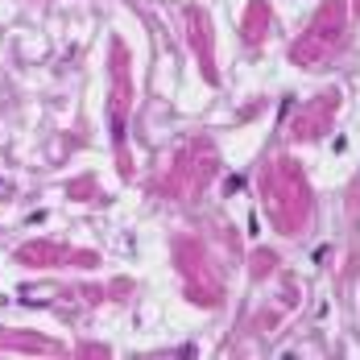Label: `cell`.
Here are the masks:
<instances>
[{
	"label": "cell",
	"mask_w": 360,
	"mask_h": 360,
	"mask_svg": "<svg viewBox=\"0 0 360 360\" xmlns=\"http://www.w3.org/2000/svg\"><path fill=\"white\" fill-rule=\"evenodd\" d=\"M340 30H344V8H340V4H327L323 13H319V21H315V25H311L302 37H298L294 58H298V63H319L327 50L335 46Z\"/></svg>",
	"instance_id": "6da1fadb"
}]
</instances>
